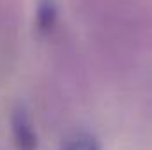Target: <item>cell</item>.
<instances>
[{
	"mask_svg": "<svg viewBox=\"0 0 152 150\" xmlns=\"http://www.w3.org/2000/svg\"><path fill=\"white\" fill-rule=\"evenodd\" d=\"M97 64L131 73L152 50V0H80Z\"/></svg>",
	"mask_w": 152,
	"mask_h": 150,
	"instance_id": "6da1fadb",
	"label": "cell"
},
{
	"mask_svg": "<svg viewBox=\"0 0 152 150\" xmlns=\"http://www.w3.org/2000/svg\"><path fill=\"white\" fill-rule=\"evenodd\" d=\"M20 39L18 0H0V79L12 69Z\"/></svg>",
	"mask_w": 152,
	"mask_h": 150,
	"instance_id": "7a4b0ae2",
	"label": "cell"
},
{
	"mask_svg": "<svg viewBox=\"0 0 152 150\" xmlns=\"http://www.w3.org/2000/svg\"><path fill=\"white\" fill-rule=\"evenodd\" d=\"M11 131L18 150H37V134L25 108H16L11 117Z\"/></svg>",
	"mask_w": 152,
	"mask_h": 150,
	"instance_id": "3957f363",
	"label": "cell"
},
{
	"mask_svg": "<svg viewBox=\"0 0 152 150\" xmlns=\"http://www.w3.org/2000/svg\"><path fill=\"white\" fill-rule=\"evenodd\" d=\"M60 150H101L99 140L90 133H76L69 136Z\"/></svg>",
	"mask_w": 152,
	"mask_h": 150,
	"instance_id": "277c9868",
	"label": "cell"
},
{
	"mask_svg": "<svg viewBox=\"0 0 152 150\" xmlns=\"http://www.w3.org/2000/svg\"><path fill=\"white\" fill-rule=\"evenodd\" d=\"M145 110L149 113V117L152 118V78L149 87H147V92H145Z\"/></svg>",
	"mask_w": 152,
	"mask_h": 150,
	"instance_id": "5b68a950",
	"label": "cell"
}]
</instances>
